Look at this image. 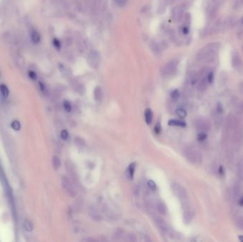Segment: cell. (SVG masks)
Here are the masks:
<instances>
[{
	"label": "cell",
	"instance_id": "cell-24",
	"mask_svg": "<svg viewBox=\"0 0 243 242\" xmlns=\"http://www.w3.org/2000/svg\"><path fill=\"white\" fill-rule=\"evenodd\" d=\"M12 129L15 131H19L21 129V124L19 121H14L11 124Z\"/></svg>",
	"mask_w": 243,
	"mask_h": 242
},
{
	"label": "cell",
	"instance_id": "cell-31",
	"mask_svg": "<svg viewBox=\"0 0 243 242\" xmlns=\"http://www.w3.org/2000/svg\"><path fill=\"white\" fill-rule=\"evenodd\" d=\"M53 44H54V45L55 46V48H57V49H60V46H61V45H60V42L59 41V40H58V39H54Z\"/></svg>",
	"mask_w": 243,
	"mask_h": 242
},
{
	"label": "cell",
	"instance_id": "cell-41",
	"mask_svg": "<svg viewBox=\"0 0 243 242\" xmlns=\"http://www.w3.org/2000/svg\"><path fill=\"white\" fill-rule=\"evenodd\" d=\"M83 241H95V240L93 239H83Z\"/></svg>",
	"mask_w": 243,
	"mask_h": 242
},
{
	"label": "cell",
	"instance_id": "cell-28",
	"mask_svg": "<svg viewBox=\"0 0 243 242\" xmlns=\"http://www.w3.org/2000/svg\"><path fill=\"white\" fill-rule=\"evenodd\" d=\"M179 95H180V93H179V91L178 89H174V91H172L171 94V96L173 100H177L179 97Z\"/></svg>",
	"mask_w": 243,
	"mask_h": 242
},
{
	"label": "cell",
	"instance_id": "cell-27",
	"mask_svg": "<svg viewBox=\"0 0 243 242\" xmlns=\"http://www.w3.org/2000/svg\"><path fill=\"white\" fill-rule=\"evenodd\" d=\"M139 194H140V188L138 185H135L133 188V195L137 197L139 196Z\"/></svg>",
	"mask_w": 243,
	"mask_h": 242
},
{
	"label": "cell",
	"instance_id": "cell-34",
	"mask_svg": "<svg viewBox=\"0 0 243 242\" xmlns=\"http://www.w3.org/2000/svg\"><path fill=\"white\" fill-rule=\"evenodd\" d=\"M213 79H214V75H213V73L210 72L209 73L208 75V77H207V80H208V83H212V81H213Z\"/></svg>",
	"mask_w": 243,
	"mask_h": 242
},
{
	"label": "cell",
	"instance_id": "cell-30",
	"mask_svg": "<svg viewBox=\"0 0 243 242\" xmlns=\"http://www.w3.org/2000/svg\"><path fill=\"white\" fill-rule=\"evenodd\" d=\"M161 130H162V126H161L160 123L157 122V123H156V126H155V128H154L155 132H156V134H159L161 132Z\"/></svg>",
	"mask_w": 243,
	"mask_h": 242
},
{
	"label": "cell",
	"instance_id": "cell-29",
	"mask_svg": "<svg viewBox=\"0 0 243 242\" xmlns=\"http://www.w3.org/2000/svg\"><path fill=\"white\" fill-rule=\"evenodd\" d=\"M206 138H207V134L204 133V132H200L198 136V139L200 141H204V140H206Z\"/></svg>",
	"mask_w": 243,
	"mask_h": 242
},
{
	"label": "cell",
	"instance_id": "cell-21",
	"mask_svg": "<svg viewBox=\"0 0 243 242\" xmlns=\"http://www.w3.org/2000/svg\"><path fill=\"white\" fill-rule=\"evenodd\" d=\"M206 125H207V124H206L205 121H202V120H198L196 122L197 127H198L199 129H200V130H204V129H206V128H207V126Z\"/></svg>",
	"mask_w": 243,
	"mask_h": 242
},
{
	"label": "cell",
	"instance_id": "cell-9",
	"mask_svg": "<svg viewBox=\"0 0 243 242\" xmlns=\"http://www.w3.org/2000/svg\"><path fill=\"white\" fill-rule=\"evenodd\" d=\"M156 209L157 211L162 215H166L167 213V207L164 202H159L156 205Z\"/></svg>",
	"mask_w": 243,
	"mask_h": 242
},
{
	"label": "cell",
	"instance_id": "cell-3",
	"mask_svg": "<svg viewBox=\"0 0 243 242\" xmlns=\"http://www.w3.org/2000/svg\"><path fill=\"white\" fill-rule=\"evenodd\" d=\"M184 155L186 156V159L188 160L189 162L192 163H195L198 162L200 156L196 152V150H193L192 148H187L184 150Z\"/></svg>",
	"mask_w": 243,
	"mask_h": 242
},
{
	"label": "cell",
	"instance_id": "cell-37",
	"mask_svg": "<svg viewBox=\"0 0 243 242\" xmlns=\"http://www.w3.org/2000/svg\"><path fill=\"white\" fill-rule=\"evenodd\" d=\"M142 241H144L145 242H149V241H151V239L149 238V236L145 235V234H144V235L142 236Z\"/></svg>",
	"mask_w": 243,
	"mask_h": 242
},
{
	"label": "cell",
	"instance_id": "cell-40",
	"mask_svg": "<svg viewBox=\"0 0 243 242\" xmlns=\"http://www.w3.org/2000/svg\"><path fill=\"white\" fill-rule=\"evenodd\" d=\"M219 173H220V174H224V169H223V167H220V168H219Z\"/></svg>",
	"mask_w": 243,
	"mask_h": 242
},
{
	"label": "cell",
	"instance_id": "cell-23",
	"mask_svg": "<svg viewBox=\"0 0 243 242\" xmlns=\"http://www.w3.org/2000/svg\"><path fill=\"white\" fill-rule=\"evenodd\" d=\"M147 185H148L149 188L150 190H151L152 191H155L156 190V184L155 183V182L152 180H149L147 182Z\"/></svg>",
	"mask_w": 243,
	"mask_h": 242
},
{
	"label": "cell",
	"instance_id": "cell-7",
	"mask_svg": "<svg viewBox=\"0 0 243 242\" xmlns=\"http://www.w3.org/2000/svg\"><path fill=\"white\" fill-rule=\"evenodd\" d=\"M232 66H233L234 68L237 70L240 69V68H242V60H241L240 58L239 55L235 53V54H234L233 56H232Z\"/></svg>",
	"mask_w": 243,
	"mask_h": 242
},
{
	"label": "cell",
	"instance_id": "cell-44",
	"mask_svg": "<svg viewBox=\"0 0 243 242\" xmlns=\"http://www.w3.org/2000/svg\"></svg>",
	"mask_w": 243,
	"mask_h": 242
},
{
	"label": "cell",
	"instance_id": "cell-4",
	"mask_svg": "<svg viewBox=\"0 0 243 242\" xmlns=\"http://www.w3.org/2000/svg\"><path fill=\"white\" fill-rule=\"evenodd\" d=\"M88 60L90 63L89 64L92 68H98V65H99L100 54L95 51H91V53L89 54Z\"/></svg>",
	"mask_w": 243,
	"mask_h": 242
},
{
	"label": "cell",
	"instance_id": "cell-35",
	"mask_svg": "<svg viewBox=\"0 0 243 242\" xmlns=\"http://www.w3.org/2000/svg\"><path fill=\"white\" fill-rule=\"evenodd\" d=\"M117 4L119 7H123V6L125 5L126 2H127V0H115Z\"/></svg>",
	"mask_w": 243,
	"mask_h": 242
},
{
	"label": "cell",
	"instance_id": "cell-12",
	"mask_svg": "<svg viewBox=\"0 0 243 242\" xmlns=\"http://www.w3.org/2000/svg\"><path fill=\"white\" fill-rule=\"evenodd\" d=\"M103 94L102 91V89L100 87H97L94 90V98L96 101H101L102 99Z\"/></svg>",
	"mask_w": 243,
	"mask_h": 242
},
{
	"label": "cell",
	"instance_id": "cell-39",
	"mask_svg": "<svg viewBox=\"0 0 243 242\" xmlns=\"http://www.w3.org/2000/svg\"><path fill=\"white\" fill-rule=\"evenodd\" d=\"M183 32L184 34H187L188 33V27H183Z\"/></svg>",
	"mask_w": 243,
	"mask_h": 242
},
{
	"label": "cell",
	"instance_id": "cell-1",
	"mask_svg": "<svg viewBox=\"0 0 243 242\" xmlns=\"http://www.w3.org/2000/svg\"><path fill=\"white\" fill-rule=\"evenodd\" d=\"M172 188L176 197L179 198L181 205L183 206V207H187L188 205V197L186 190L181 185L177 183L173 184Z\"/></svg>",
	"mask_w": 243,
	"mask_h": 242
},
{
	"label": "cell",
	"instance_id": "cell-32",
	"mask_svg": "<svg viewBox=\"0 0 243 242\" xmlns=\"http://www.w3.org/2000/svg\"><path fill=\"white\" fill-rule=\"evenodd\" d=\"M60 136H61V138H63V140H66L68 137V132H67L66 130H63L60 133Z\"/></svg>",
	"mask_w": 243,
	"mask_h": 242
},
{
	"label": "cell",
	"instance_id": "cell-36",
	"mask_svg": "<svg viewBox=\"0 0 243 242\" xmlns=\"http://www.w3.org/2000/svg\"><path fill=\"white\" fill-rule=\"evenodd\" d=\"M206 82H201V83H200V84H199V86H198V89H200V90H201V91H203V90H204L205 89H206Z\"/></svg>",
	"mask_w": 243,
	"mask_h": 242
},
{
	"label": "cell",
	"instance_id": "cell-11",
	"mask_svg": "<svg viewBox=\"0 0 243 242\" xmlns=\"http://www.w3.org/2000/svg\"><path fill=\"white\" fill-rule=\"evenodd\" d=\"M168 124V125H170V126H180V127H185V126H186V123H185L184 121H181V120H178V119L169 120Z\"/></svg>",
	"mask_w": 243,
	"mask_h": 242
},
{
	"label": "cell",
	"instance_id": "cell-15",
	"mask_svg": "<svg viewBox=\"0 0 243 242\" xmlns=\"http://www.w3.org/2000/svg\"><path fill=\"white\" fill-rule=\"evenodd\" d=\"M89 213H90V215L91 216L92 220H95V221L99 222L102 220V217L99 214H98V212H97V211L95 210V209H92V210H90Z\"/></svg>",
	"mask_w": 243,
	"mask_h": 242
},
{
	"label": "cell",
	"instance_id": "cell-20",
	"mask_svg": "<svg viewBox=\"0 0 243 242\" xmlns=\"http://www.w3.org/2000/svg\"><path fill=\"white\" fill-rule=\"evenodd\" d=\"M24 227L27 232H32L33 231V224L29 220H26L24 223Z\"/></svg>",
	"mask_w": 243,
	"mask_h": 242
},
{
	"label": "cell",
	"instance_id": "cell-42",
	"mask_svg": "<svg viewBox=\"0 0 243 242\" xmlns=\"http://www.w3.org/2000/svg\"><path fill=\"white\" fill-rule=\"evenodd\" d=\"M240 205H241V206H242L243 205V197L240 199Z\"/></svg>",
	"mask_w": 243,
	"mask_h": 242
},
{
	"label": "cell",
	"instance_id": "cell-25",
	"mask_svg": "<svg viewBox=\"0 0 243 242\" xmlns=\"http://www.w3.org/2000/svg\"><path fill=\"white\" fill-rule=\"evenodd\" d=\"M63 107H64L65 110L68 112H70L71 111V109H72L71 103H70L68 101H67V100L63 102Z\"/></svg>",
	"mask_w": 243,
	"mask_h": 242
},
{
	"label": "cell",
	"instance_id": "cell-5",
	"mask_svg": "<svg viewBox=\"0 0 243 242\" xmlns=\"http://www.w3.org/2000/svg\"><path fill=\"white\" fill-rule=\"evenodd\" d=\"M154 221L155 223H156V226H158L159 229L162 231V232L167 233L168 231V224H166V222L164 221L163 218L159 217V216H156V217H154Z\"/></svg>",
	"mask_w": 243,
	"mask_h": 242
},
{
	"label": "cell",
	"instance_id": "cell-14",
	"mask_svg": "<svg viewBox=\"0 0 243 242\" xmlns=\"http://www.w3.org/2000/svg\"><path fill=\"white\" fill-rule=\"evenodd\" d=\"M0 93H1V97L4 99H6L9 96V94H10L9 89L5 85H0Z\"/></svg>",
	"mask_w": 243,
	"mask_h": 242
},
{
	"label": "cell",
	"instance_id": "cell-38",
	"mask_svg": "<svg viewBox=\"0 0 243 242\" xmlns=\"http://www.w3.org/2000/svg\"><path fill=\"white\" fill-rule=\"evenodd\" d=\"M39 86H40V88H41V90L42 91V92H45V85L43 84L42 83H39Z\"/></svg>",
	"mask_w": 243,
	"mask_h": 242
},
{
	"label": "cell",
	"instance_id": "cell-18",
	"mask_svg": "<svg viewBox=\"0 0 243 242\" xmlns=\"http://www.w3.org/2000/svg\"><path fill=\"white\" fill-rule=\"evenodd\" d=\"M176 113L178 117H179L181 119L185 118V117H186V115H187V112H186V111L184 109H183V108H179V109H177L176 111Z\"/></svg>",
	"mask_w": 243,
	"mask_h": 242
},
{
	"label": "cell",
	"instance_id": "cell-6",
	"mask_svg": "<svg viewBox=\"0 0 243 242\" xmlns=\"http://www.w3.org/2000/svg\"><path fill=\"white\" fill-rule=\"evenodd\" d=\"M66 165L67 171H68V173L70 174L71 177L72 178V180H73V182L75 184H77V177L76 170H75V166H74V165L73 164L72 162L68 161V162L66 163Z\"/></svg>",
	"mask_w": 243,
	"mask_h": 242
},
{
	"label": "cell",
	"instance_id": "cell-26",
	"mask_svg": "<svg viewBox=\"0 0 243 242\" xmlns=\"http://www.w3.org/2000/svg\"><path fill=\"white\" fill-rule=\"evenodd\" d=\"M127 239H128V241H132V242H134V241H137V237H136V236L134 234H132V233H130V234H129L128 235H127Z\"/></svg>",
	"mask_w": 243,
	"mask_h": 242
},
{
	"label": "cell",
	"instance_id": "cell-16",
	"mask_svg": "<svg viewBox=\"0 0 243 242\" xmlns=\"http://www.w3.org/2000/svg\"><path fill=\"white\" fill-rule=\"evenodd\" d=\"M31 40H32V41L33 43H38L40 42V41H41L40 34H39L37 31H35V30L31 32Z\"/></svg>",
	"mask_w": 243,
	"mask_h": 242
},
{
	"label": "cell",
	"instance_id": "cell-13",
	"mask_svg": "<svg viewBox=\"0 0 243 242\" xmlns=\"http://www.w3.org/2000/svg\"><path fill=\"white\" fill-rule=\"evenodd\" d=\"M192 219V212L188 207L185 208V211H183V220L186 224L189 223Z\"/></svg>",
	"mask_w": 243,
	"mask_h": 242
},
{
	"label": "cell",
	"instance_id": "cell-2",
	"mask_svg": "<svg viewBox=\"0 0 243 242\" xmlns=\"http://www.w3.org/2000/svg\"><path fill=\"white\" fill-rule=\"evenodd\" d=\"M61 185L63 187V190L66 191V193L70 197H75L77 195V191L75 190V186L71 182V180L68 178L67 177L63 176L61 179Z\"/></svg>",
	"mask_w": 243,
	"mask_h": 242
},
{
	"label": "cell",
	"instance_id": "cell-17",
	"mask_svg": "<svg viewBox=\"0 0 243 242\" xmlns=\"http://www.w3.org/2000/svg\"><path fill=\"white\" fill-rule=\"evenodd\" d=\"M52 164L53 167L55 170H58L60 165V161L58 156H54L52 158Z\"/></svg>",
	"mask_w": 243,
	"mask_h": 242
},
{
	"label": "cell",
	"instance_id": "cell-10",
	"mask_svg": "<svg viewBox=\"0 0 243 242\" xmlns=\"http://www.w3.org/2000/svg\"><path fill=\"white\" fill-rule=\"evenodd\" d=\"M135 168H136V163L134 162L131 163L129 165L128 168H127V176H128V178L130 180H132L134 178Z\"/></svg>",
	"mask_w": 243,
	"mask_h": 242
},
{
	"label": "cell",
	"instance_id": "cell-33",
	"mask_svg": "<svg viewBox=\"0 0 243 242\" xmlns=\"http://www.w3.org/2000/svg\"><path fill=\"white\" fill-rule=\"evenodd\" d=\"M29 76L30 78L33 80H35L36 79V77H37V75H36V73L31 70L29 71Z\"/></svg>",
	"mask_w": 243,
	"mask_h": 242
},
{
	"label": "cell",
	"instance_id": "cell-8",
	"mask_svg": "<svg viewBox=\"0 0 243 242\" xmlns=\"http://www.w3.org/2000/svg\"><path fill=\"white\" fill-rule=\"evenodd\" d=\"M144 118H145V121L147 124H151L153 121V112L152 110L149 108H147L145 109L144 112Z\"/></svg>",
	"mask_w": 243,
	"mask_h": 242
},
{
	"label": "cell",
	"instance_id": "cell-19",
	"mask_svg": "<svg viewBox=\"0 0 243 242\" xmlns=\"http://www.w3.org/2000/svg\"><path fill=\"white\" fill-rule=\"evenodd\" d=\"M176 70V65L174 63H171L169 65H168V66H166V68H165V71H166V74H171L174 70Z\"/></svg>",
	"mask_w": 243,
	"mask_h": 242
},
{
	"label": "cell",
	"instance_id": "cell-43",
	"mask_svg": "<svg viewBox=\"0 0 243 242\" xmlns=\"http://www.w3.org/2000/svg\"><path fill=\"white\" fill-rule=\"evenodd\" d=\"M239 239H240V241L243 242V236H240V237H239Z\"/></svg>",
	"mask_w": 243,
	"mask_h": 242
},
{
	"label": "cell",
	"instance_id": "cell-22",
	"mask_svg": "<svg viewBox=\"0 0 243 242\" xmlns=\"http://www.w3.org/2000/svg\"><path fill=\"white\" fill-rule=\"evenodd\" d=\"M75 143L77 146L79 147H83L86 145V143H85L84 140H83V138H80V137H77V138H75Z\"/></svg>",
	"mask_w": 243,
	"mask_h": 242
}]
</instances>
